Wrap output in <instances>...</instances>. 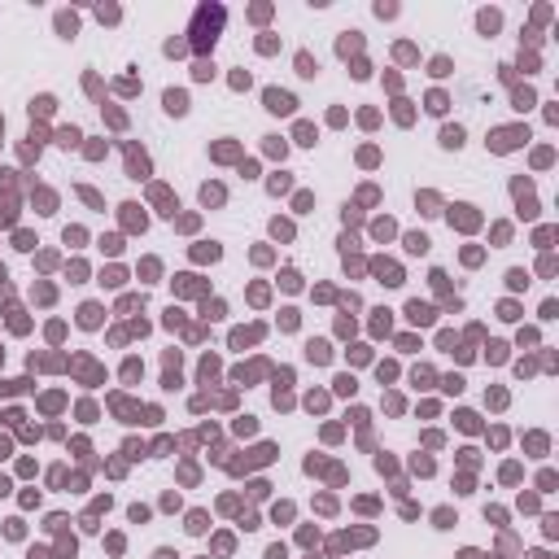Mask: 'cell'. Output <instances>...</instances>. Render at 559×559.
<instances>
[{
	"instance_id": "1",
	"label": "cell",
	"mask_w": 559,
	"mask_h": 559,
	"mask_svg": "<svg viewBox=\"0 0 559 559\" xmlns=\"http://www.w3.org/2000/svg\"><path fill=\"white\" fill-rule=\"evenodd\" d=\"M266 105H271V109H288L293 100H288V96H280V92H271V96H266Z\"/></svg>"
}]
</instances>
